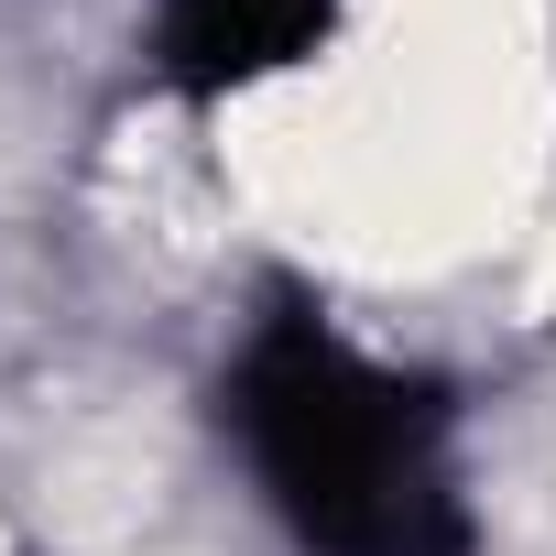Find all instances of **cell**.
I'll return each instance as SVG.
<instances>
[{
  "label": "cell",
  "mask_w": 556,
  "mask_h": 556,
  "mask_svg": "<svg viewBox=\"0 0 556 556\" xmlns=\"http://www.w3.org/2000/svg\"><path fill=\"white\" fill-rule=\"evenodd\" d=\"M229 426L306 556H469V502L437 393L393 382L306 306L251 328Z\"/></svg>",
  "instance_id": "cell-1"
},
{
  "label": "cell",
  "mask_w": 556,
  "mask_h": 556,
  "mask_svg": "<svg viewBox=\"0 0 556 556\" xmlns=\"http://www.w3.org/2000/svg\"><path fill=\"white\" fill-rule=\"evenodd\" d=\"M328 23H339V0H164V77L218 99V88L295 66Z\"/></svg>",
  "instance_id": "cell-2"
}]
</instances>
